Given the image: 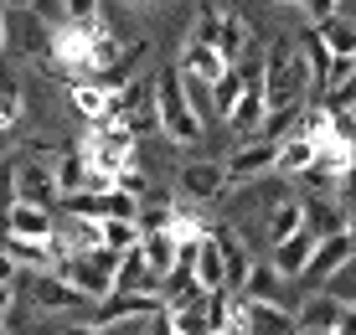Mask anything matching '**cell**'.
Instances as JSON below:
<instances>
[{
    "instance_id": "obj_1",
    "label": "cell",
    "mask_w": 356,
    "mask_h": 335,
    "mask_svg": "<svg viewBox=\"0 0 356 335\" xmlns=\"http://www.w3.org/2000/svg\"><path fill=\"white\" fill-rule=\"evenodd\" d=\"M315 88V67L305 57L300 42L279 36L268 42L264 52V93H268V108H284V104H305V93Z\"/></svg>"
},
{
    "instance_id": "obj_2",
    "label": "cell",
    "mask_w": 356,
    "mask_h": 335,
    "mask_svg": "<svg viewBox=\"0 0 356 335\" xmlns=\"http://www.w3.org/2000/svg\"><path fill=\"white\" fill-rule=\"evenodd\" d=\"M155 119H161V134L170 145H181V150H191V145L202 140L207 119L191 108L186 83H181V67H165L161 78H155Z\"/></svg>"
},
{
    "instance_id": "obj_3",
    "label": "cell",
    "mask_w": 356,
    "mask_h": 335,
    "mask_svg": "<svg viewBox=\"0 0 356 335\" xmlns=\"http://www.w3.org/2000/svg\"><path fill=\"white\" fill-rule=\"evenodd\" d=\"M83 160H88V170H124L134 160V129L124 119H108V124H93L88 134H83Z\"/></svg>"
},
{
    "instance_id": "obj_4",
    "label": "cell",
    "mask_w": 356,
    "mask_h": 335,
    "mask_svg": "<svg viewBox=\"0 0 356 335\" xmlns=\"http://www.w3.org/2000/svg\"><path fill=\"white\" fill-rule=\"evenodd\" d=\"M47 57H52V67L67 72L72 83L93 78V26H83V21H57V31L47 36Z\"/></svg>"
},
{
    "instance_id": "obj_5",
    "label": "cell",
    "mask_w": 356,
    "mask_h": 335,
    "mask_svg": "<svg viewBox=\"0 0 356 335\" xmlns=\"http://www.w3.org/2000/svg\"><path fill=\"white\" fill-rule=\"evenodd\" d=\"M227 176L232 186H248V181H264V176H279V140H243L227 160Z\"/></svg>"
},
{
    "instance_id": "obj_6",
    "label": "cell",
    "mask_w": 356,
    "mask_h": 335,
    "mask_svg": "<svg viewBox=\"0 0 356 335\" xmlns=\"http://www.w3.org/2000/svg\"><path fill=\"white\" fill-rule=\"evenodd\" d=\"M67 104L83 124H108L119 119V88H108L104 78H78L67 83Z\"/></svg>"
},
{
    "instance_id": "obj_7",
    "label": "cell",
    "mask_w": 356,
    "mask_h": 335,
    "mask_svg": "<svg viewBox=\"0 0 356 335\" xmlns=\"http://www.w3.org/2000/svg\"><path fill=\"white\" fill-rule=\"evenodd\" d=\"M31 304H36V315H88L93 300L83 289H72L63 274H36L31 279Z\"/></svg>"
},
{
    "instance_id": "obj_8",
    "label": "cell",
    "mask_w": 356,
    "mask_h": 335,
    "mask_svg": "<svg viewBox=\"0 0 356 335\" xmlns=\"http://www.w3.org/2000/svg\"><path fill=\"white\" fill-rule=\"evenodd\" d=\"M227 186H232V176H227V165L222 160H191V165H181V196L186 202H217V196H227Z\"/></svg>"
},
{
    "instance_id": "obj_9",
    "label": "cell",
    "mask_w": 356,
    "mask_h": 335,
    "mask_svg": "<svg viewBox=\"0 0 356 335\" xmlns=\"http://www.w3.org/2000/svg\"><path fill=\"white\" fill-rule=\"evenodd\" d=\"M238 325H248V335H294V330H300V320H294L289 304L243 300V294H238Z\"/></svg>"
},
{
    "instance_id": "obj_10",
    "label": "cell",
    "mask_w": 356,
    "mask_h": 335,
    "mask_svg": "<svg viewBox=\"0 0 356 335\" xmlns=\"http://www.w3.org/2000/svg\"><path fill=\"white\" fill-rule=\"evenodd\" d=\"M161 309H170V300L161 294H108L93 309V325H124V320H155Z\"/></svg>"
},
{
    "instance_id": "obj_11",
    "label": "cell",
    "mask_w": 356,
    "mask_h": 335,
    "mask_svg": "<svg viewBox=\"0 0 356 335\" xmlns=\"http://www.w3.org/2000/svg\"><path fill=\"white\" fill-rule=\"evenodd\" d=\"M346 309H351V300L315 289V294H305V300L294 304V320H300V330H330V335H336L341 320H346Z\"/></svg>"
},
{
    "instance_id": "obj_12",
    "label": "cell",
    "mask_w": 356,
    "mask_h": 335,
    "mask_svg": "<svg viewBox=\"0 0 356 335\" xmlns=\"http://www.w3.org/2000/svg\"><path fill=\"white\" fill-rule=\"evenodd\" d=\"M356 258V238H351V227L346 232H336V238H321V247H315V258H310V284H330Z\"/></svg>"
},
{
    "instance_id": "obj_13",
    "label": "cell",
    "mask_w": 356,
    "mask_h": 335,
    "mask_svg": "<svg viewBox=\"0 0 356 335\" xmlns=\"http://www.w3.org/2000/svg\"><path fill=\"white\" fill-rule=\"evenodd\" d=\"M6 232H10V238L52 243V238H57V212H52V206H36V202H16V206L6 212Z\"/></svg>"
},
{
    "instance_id": "obj_14",
    "label": "cell",
    "mask_w": 356,
    "mask_h": 335,
    "mask_svg": "<svg viewBox=\"0 0 356 335\" xmlns=\"http://www.w3.org/2000/svg\"><path fill=\"white\" fill-rule=\"evenodd\" d=\"M315 247H321V238H315V232L305 227V232H294L289 243H274L268 263H274L284 279H305V274H310V258H315Z\"/></svg>"
},
{
    "instance_id": "obj_15",
    "label": "cell",
    "mask_w": 356,
    "mask_h": 335,
    "mask_svg": "<svg viewBox=\"0 0 356 335\" xmlns=\"http://www.w3.org/2000/svg\"><path fill=\"white\" fill-rule=\"evenodd\" d=\"M284 284H289V279L264 258V263H253V268H248V284H243L238 294H243V300H268V304H294L289 294H284Z\"/></svg>"
},
{
    "instance_id": "obj_16",
    "label": "cell",
    "mask_w": 356,
    "mask_h": 335,
    "mask_svg": "<svg viewBox=\"0 0 356 335\" xmlns=\"http://www.w3.org/2000/svg\"><path fill=\"white\" fill-rule=\"evenodd\" d=\"M305 227L315 238H336V232L351 227V217L336 206V196H305Z\"/></svg>"
},
{
    "instance_id": "obj_17",
    "label": "cell",
    "mask_w": 356,
    "mask_h": 335,
    "mask_svg": "<svg viewBox=\"0 0 356 335\" xmlns=\"http://www.w3.org/2000/svg\"><path fill=\"white\" fill-rule=\"evenodd\" d=\"M181 72H191V78H207V83H222L227 72H232V62L217 52V47L186 42V52H181Z\"/></svg>"
},
{
    "instance_id": "obj_18",
    "label": "cell",
    "mask_w": 356,
    "mask_h": 335,
    "mask_svg": "<svg viewBox=\"0 0 356 335\" xmlns=\"http://www.w3.org/2000/svg\"><path fill=\"white\" fill-rule=\"evenodd\" d=\"M52 170H57V191H63V202H67V196H78L83 186H88V160H83V145H63V150L52 155Z\"/></svg>"
},
{
    "instance_id": "obj_19",
    "label": "cell",
    "mask_w": 356,
    "mask_h": 335,
    "mask_svg": "<svg viewBox=\"0 0 356 335\" xmlns=\"http://www.w3.org/2000/svg\"><path fill=\"white\" fill-rule=\"evenodd\" d=\"M196 284H202L207 294H212V289H227V258H222L217 232H207L202 247H196Z\"/></svg>"
},
{
    "instance_id": "obj_20",
    "label": "cell",
    "mask_w": 356,
    "mask_h": 335,
    "mask_svg": "<svg viewBox=\"0 0 356 335\" xmlns=\"http://www.w3.org/2000/svg\"><path fill=\"white\" fill-rule=\"evenodd\" d=\"M315 160H321V145H315V140H305V134L279 140V176H284V181H300Z\"/></svg>"
},
{
    "instance_id": "obj_21",
    "label": "cell",
    "mask_w": 356,
    "mask_h": 335,
    "mask_svg": "<svg viewBox=\"0 0 356 335\" xmlns=\"http://www.w3.org/2000/svg\"><path fill=\"white\" fill-rule=\"evenodd\" d=\"M155 289H165V279L145 263V253H124V263H119V289L114 294H155Z\"/></svg>"
},
{
    "instance_id": "obj_22",
    "label": "cell",
    "mask_w": 356,
    "mask_h": 335,
    "mask_svg": "<svg viewBox=\"0 0 356 335\" xmlns=\"http://www.w3.org/2000/svg\"><path fill=\"white\" fill-rule=\"evenodd\" d=\"M217 52H222L232 67H238V62L253 52V26L238 16V10H222V36H217Z\"/></svg>"
},
{
    "instance_id": "obj_23",
    "label": "cell",
    "mask_w": 356,
    "mask_h": 335,
    "mask_svg": "<svg viewBox=\"0 0 356 335\" xmlns=\"http://www.w3.org/2000/svg\"><path fill=\"white\" fill-rule=\"evenodd\" d=\"M170 325H176V335H217L212 330V315H207V294L170 304Z\"/></svg>"
},
{
    "instance_id": "obj_24",
    "label": "cell",
    "mask_w": 356,
    "mask_h": 335,
    "mask_svg": "<svg viewBox=\"0 0 356 335\" xmlns=\"http://www.w3.org/2000/svg\"><path fill=\"white\" fill-rule=\"evenodd\" d=\"M140 253H145V263L155 268V274H170V268L181 263V243H176V232H145V243H140Z\"/></svg>"
},
{
    "instance_id": "obj_25",
    "label": "cell",
    "mask_w": 356,
    "mask_h": 335,
    "mask_svg": "<svg viewBox=\"0 0 356 335\" xmlns=\"http://www.w3.org/2000/svg\"><path fill=\"white\" fill-rule=\"evenodd\" d=\"M294 232H305V196H289L268 212V243H289Z\"/></svg>"
},
{
    "instance_id": "obj_26",
    "label": "cell",
    "mask_w": 356,
    "mask_h": 335,
    "mask_svg": "<svg viewBox=\"0 0 356 335\" xmlns=\"http://www.w3.org/2000/svg\"><path fill=\"white\" fill-rule=\"evenodd\" d=\"M140 243H145L140 217H108L104 222V247H114V253H140Z\"/></svg>"
},
{
    "instance_id": "obj_27",
    "label": "cell",
    "mask_w": 356,
    "mask_h": 335,
    "mask_svg": "<svg viewBox=\"0 0 356 335\" xmlns=\"http://www.w3.org/2000/svg\"><path fill=\"white\" fill-rule=\"evenodd\" d=\"M243 67H232L222 83H212V98H217V119H232V108H238V98H243Z\"/></svg>"
},
{
    "instance_id": "obj_28",
    "label": "cell",
    "mask_w": 356,
    "mask_h": 335,
    "mask_svg": "<svg viewBox=\"0 0 356 335\" xmlns=\"http://www.w3.org/2000/svg\"><path fill=\"white\" fill-rule=\"evenodd\" d=\"M21 114H26V98H21V88H16L10 78H0V134L16 129Z\"/></svg>"
},
{
    "instance_id": "obj_29",
    "label": "cell",
    "mask_w": 356,
    "mask_h": 335,
    "mask_svg": "<svg viewBox=\"0 0 356 335\" xmlns=\"http://www.w3.org/2000/svg\"><path fill=\"white\" fill-rule=\"evenodd\" d=\"M321 36H325V47L330 52H351L356 57V26L346 16H330V21H321Z\"/></svg>"
},
{
    "instance_id": "obj_30",
    "label": "cell",
    "mask_w": 356,
    "mask_h": 335,
    "mask_svg": "<svg viewBox=\"0 0 356 335\" xmlns=\"http://www.w3.org/2000/svg\"><path fill=\"white\" fill-rule=\"evenodd\" d=\"M217 36H222V10H217V6H202V10H196V26H191V42L217 47Z\"/></svg>"
},
{
    "instance_id": "obj_31",
    "label": "cell",
    "mask_w": 356,
    "mask_h": 335,
    "mask_svg": "<svg viewBox=\"0 0 356 335\" xmlns=\"http://www.w3.org/2000/svg\"><path fill=\"white\" fill-rule=\"evenodd\" d=\"M181 83H186V98H191V108H196L202 119H212V114H217L212 83H207V78H191V72H181Z\"/></svg>"
},
{
    "instance_id": "obj_32",
    "label": "cell",
    "mask_w": 356,
    "mask_h": 335,
    "mask_svg": "<svg viewBox=\"0 0 356 335\" xmlns=\"http://www.w3.org/2000/svg\"><path fill=\"white\" fill-rule=\"evenodd\" d=\"M351 78H356V57H351V52H330V72H325V93L346 88Z\"/></svg>"
},
{
    "instance_id": "obj_33",
    "label": "cell",
    "mask_w": 356,
    "mask_h": 335,
    "mask_svg": "<svg viewBox=\"0 0 356 335\" xmlns=\"http://www.w3.org/2000/svg\"><path fill=\"white\" fill-rule=\"evenodd\" d=\"M119 191H129V196H140V202H145V196H155V191H150V176H145V170H140V165H134V160H129V165H124V170H119Z\"/></svg>"
},
{
    "instance_id": "obj_34",
    "label": "cell",
    "mask_w": 356,
    "mask_h": 335,
    "mask_svg": "<svg viewBox=\"0 0 356 335\" xmlns=\"http://www.w3.org/2000/svg\"><path fill=\"white\" fill-rule=\"evenodd\" d=\"M10 206H16V160L0 165V217H6Z\"/></svg>"
},
{
    "instance_id": "obj_35",
    "label": "cell",
    "mask_w": 356,
    "mask_h": 335,
    "mask_svg": "<svg viewBox=\"0 0 356 335\" xmlns=\"http://www.w3.org/2000/svg\"><path fill=\"white\" fill-rule=\"evenodd\" d=\"M63 21H83V26H93V21H98V0H63Z\"/></svg>"
},
{
    "instance_id": "obj_36",
    "label": "cell",
    "mask_w": 356,
    "mask_h": 335,
    "mask_svg": "<svg viewBox=\"0 0 356 335\" xmlns=\"http://www.w3.org/2000/svg\"><path fill=\"white\" fill-rule=\"evenodd\" d=\"M336 206L346 217H356V165L346 170V176H341V186H336Z\"/></svg>"
},
{
    "instance_id": "obj_37",
    "label": "cell",
    "mask_w": 356,
    "mask_h": 335,
    "mask_svg": "<svg viewBox=\"0 0 356 335\" xmlns=\"http://www.w3.org/2000/svg\"><path fill=\"white\" fill-rule=\"evenodd\" d=\"M341 10V0H305V16H310V26H321V21H330Z\"/></svg>"
},
{
    "instance_id": "obj_38",
    "label": "cell",
    "mask_w": 356,
    "mask_h": 335,
    "mask_svg": "<svg viewBox=\"0 0 356 335\" xmlns=\"http://www.w3.org/2000/svg\"><path fill=\"white\" fill-rule=\"evenodd\" d=\"M325 104H330V108H351V104H356V78L346 83V88H336V93L325 98Z\"/></svg>"
},
{
    "instance_id": "obj_39",
    "label": "cell",
    "mask_w": 356,
    "mask_h": 335,
    "mask_svg": "<svg viewBox=\"0 0 356 335\" xmlns=\"http://www.w3.org/2000/svg\"><path fill=\"white\" fill-rule=\"evenodd\" d=\"M16 274H21V263L6 253V243H0V284H16Z\"/></svg>"
},
{
    "instance_id": "obj_40",
    "label": "cell",
    "mask_w": 356,
    "mask_h": 335,
    "mask_svg": "<svg viewBox=\"0 0 356 335\" xmlns=\"http://www.w3.org/2000/svg\"><path fill=\"white\" fill-rule=\"evenodd\" d=\"M145 335H176V325H170V309H161V315L145 325Z\"/></svg>"
},
{
    "instance_id": "obj_41",
    "label": "cell",
    "mask_w": 356,
    "mask_h": 335,
    "mask_svg": "<svg viewBox=\"0 0 356 335\" xmlns=\"http://www.w3.org/2000/svg\"><path fill=\"white\" fill-rule=\"evenodd\" d=\"M10 304H16V284H0V320L10 315Z\"/></svg>"
},
{
    "instance_id": "obj_42",
    "label": "cell",
    "mask_w": 356,
    "mask_h": 335,
    "mask_svg": "<svg viewBox=\"0 0 356 335\" xmlns=\"http://www.w3.org/2000/svg\"><path fill=\"white\" fill-rule=\"evenodd\" d=\"M6 42H10V16H6V0H0V52H6Z\"/></svg>"
},
{
    "instance_id": "obj_43",
    "label": "cell",
    "mask_w": 356,
    "mask_h": 335,
    "mask_svg": "<svg viewBox=\"0 0 356 335\" xmlns=\"http://www.w3.org/2000/svg\"><path fill=\"white\" fill-rule=\"evenodd\" d=\"M336 335H356V304L346 309V320H341V330H336Z\"/></svg>"
},
{
    "instance_id": "obj_44",
    "label": "cell",
    "mask_w": 356,
    "mask_h": 335,
    "mask_svg": "<svg viewBox=\"0 0 356 335\" xmlns=\"http://www.w3.org/2000/svg\"><path fill=\"white\" fill-rule=\"evenodd\" d=\"M217 335H248V325H238V320H232L227 330H217Z\"/></svg>"
},
{
    "instance_id": "obj_45",
    "label": "cell",
    "mask_w": 356,
    "mask_h": 335,
    "mask_svg": "<svg viewBox=\"0 0 356 335\" xmlns=\"http://www.w3.org/2000/svg\"><path fill=\"white\" fill-rule=\"evenodd\" d=\"M6 6H16V10H31V6H36V0H6Z\"/></svg>"
},
{
    "instance_id": "obj_46",
    "label": "cell",
    "mask_w": 356,
    "mask_h": 335,
    "mask_svg": "<svg viewBox=\"0 0 356 335\" xmlns=\"http://www.w3.org/2000/svg\"><path fill=\"white\" fill-rule=\"evenodd\" d=\"M341 10H356V0H341ZM341 10H336V16H341Z\"/></svg>"
},
{
    "instance_id": "obj_47",
    "label": "cell",
    "mask_w": 356,
    "mask_h": 335,
    "mask_svg": "<svg viewBox=\"0 0 356 335\" xmlns=\"http://www.w3.org/2000/svg\"><path fill=\"white\" fill-rule=\"evenodd\" d=\"M294 335H330V330H294Z\"/></svg>"
},
{
    "instance_id": "obj_48",
    "label": "cell",
    "mask_w": 356,
    "mask_h": 335,
    "mask_svg": "<svg viewBox=\"0 0 356 335\" xmlns=\"http://www.w3.org/2000/svg\"><path fill=\"white\" fill-rule=\"evenodd\" d=\"M134 6H155V0H134Z\"/></svg>"
},
{
    "instance_id": "obj_49",
    "label": "cell",
    "mask_w": 356,
    "mask_h": 335,
    "mask_svg": "<svg viewBox=\"0 0 356 335\" xmlns=\"http://www.w3.org/2000/svg\"><path fill=\"white\" fill-rule=\"evenodd\" d=\"M346 114H351V119H356V104H351V108H346Z\"/></svg>"
},
{
    "instance_id": "obj_50",
    "label": "cell",
    "mask_w": 356,
    "mask_h": 335,
    "mask_svg": "<svg viewBox=\"0 0 356 335\" xmlns=\"http://www.w3.org/2000/svg\"><path fill=\"white\" fill-rule=\"evenodd\" d=\"M351 238H356V217H351Z\"/></svg>"
},
{
    "instance_id": "obj_51",
    "label": "cell",
    "mask_w": 356,
    "mask_h": 335,
    "mask_svg": "<svg viewBox=\"0 0 356 335\" xmlns=\"http://www.w3.org/2000/svg\"><path fill=\"white\" fill-rule=\"evenodd\" d=\"M289 6H294V0H289Z\"/></svg>"
}]
</instances>
